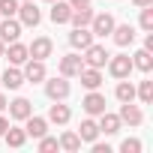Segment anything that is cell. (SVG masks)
<instances>
[{"label": "cell", "mask_w": 153, "mask_h": 153, "mask_svg": "<svg viewBox=\"0 0 153 153\" xmlns=\"http://www.w3.org/2000/svg\"><path fill=\"white\" fill-rule=\"evenodd\" d=\"M69 93H72V87H69V78H63V75L45 81V96L51 102H63V99H69Z\"/></svg>", "instance_id": "cell-1"}, {"label": "cell", "mask_w": 153, "mask_h": 153, "mask_svg": "<svg viewBox=\"0 0 153 153\" xmlns=\"http://www.w3.org/2000/svg\"><path fill=\"white\" fill-rule=\"evenodd\" d=\"M108 57H111V54L105 51V45H96V42H90V45L84 48V57H81V60H84V66L102 69V66L108 63Z\"/></svg>", "instance_id": "cell-2"}, {"label": "cell", "mask_w": 153, "mask_h": 153, "mask_svg": "<svg viewBox=\"0 0 153 153\" xmlns=\"http://www.w3.org/2000/svg\"><path fill=\"white\" fill-rule=\"evenodd\" d=\"M24 69V81H30V84H39V81H45L48 78V72H45V60H33V57H27L24 63H21Z\"/></svg>", "instance_id": "cell-3"}, {"label": "cell", "mask_w": 153, "mask_h": 153, "mask_svg": "<svg viewBox=\"0 0 153 153\" xmlns=\"http://www.w3.org/2000/svg\"><path fill=\"white\" fill-rule=\"evenodd\" d=\"M114 15L111 12H93V21H90V33L93 36H111L114 30Z\"/></svg>", "instance_id": "cell-4"}, {"label": "cell", "mask_w": 153, "mask_h": 153, "mask_svg": "<svg viewBox=\"0 0 153 153\" xmlns=\"http://www.w3.org/2000/svg\"><path fill=\"white\" fill-rule=\"evenodd\" d=\"M18 21H21V27H36L39 21H42V12L36 9V0H30V3H18Z\"/></svg>", "instance_id": "cell-5"}, {"label": "cell", "mask_w": 153, "mask_h": 153, "mask_svg": "<svg viewBox=\"0 0 153 153\" xmlns=\"http://www.w3.org/2000/svg\"><path fill=\"white\" fill-rule=\"evenodd\" d=\"M51 51H54V42H51L48 36H36V39L27 45V54H30L33 60H48Z\"/></svg>", "instance_id": "cell-6"}, {"label": "cell", "mask_w": 153, "mask_h": 153, "mask_svg": "<svg viewBox=\"0 0 153 153\" xmlns=\"http://www.w3.org/2000/svg\"><path fill=\"white\" fill-rule=\"evenodd\" d=\"M108 72L114 75V78H129V72H132V57H129V54L108 57Z\"/></svg>", "instance_id": "cell-7"}, {"label": "cell", "mask_w": 153, "mask_h": 153, "mask_svg": "<svg viewBox=\"0 0 153 153\" xmlns=\"http://www.w3.org/2000/svg\"><path fill=\"white\" fill-rule=\"evenodd\" d=\"M81 69H84V60H81L78 54H66V57H60V75H63V78H78Z\"/></svg>", "instance_id": "cell-8"}, {"label": "cell", "mask_w": 153, "mask_h": 153, "mask_svg": "<svg viewBox=\"0 0 153 153\" xmlns=\"http://www.w3.org/2000/svg\"><path fill=\"white\" fill-rule=\"evenodd\" d=\"M81 108H84L90 117H96V114H102V111H105V96H102L99 90H90V93L81 99Z\"/></svg>", "instance_id": "cell-9"}, {"label": "cell", "mask_w": 153, "mask_h": 153, "mask_svg": "<svg viewBox=\"0 0 153 153\" xmlns=\"http://www.w3.org/2000/svg\"><path fill=\"white\" fill-rule=\"evenodd\" d=\"M6 108H9V117H12V120H27V117L33 114V102H30V99H24V96L12 99Z\"/></svg>", "instance_id": "cell-10"}, {"label": "cell", "mask_w": 153, "mask_h": 153, "mask_svg": "<svg viewBox=\"0 0 153 153\" xmlns=\"http://www.w3.org/2000/svg\"><path fill=\"white\" fill-rule=\"evenodd\" d=\"M117 117H120V123H129V126H141L144 123V111L138 105H132V102H123Z\"/></svg>", "instance_id": "cell-11"}, {"label": "cell", "mask_w": 153, "mask_h": 153, "mask_svg": "<svg viewBox=\"0 0 153 153\" xmlns=\"http://www.w3.org/2000/svg\"><path fill=\"white\" fill-rule=\"evenodd\" d=\"M18 36H21V21H15V18H0V39H3V45L15 42Z\"/></svg>", "instance_id": "cell-12"}, {"label": "cell", "mask_w": 153, "mask_h": 153, "mask_svg": "<svg viewBox=\"0 0 153 153\" xmlns=\"http://www.w3.org/2000/svg\"><path fill=\"white\" fill-rule=\"evenodd\" d=\"M111 39H114L120 48L132 45V42H135V30H132V24H114V30H111Z\"/></svg>", "instance_id": "cell-13"}, {"label": "cell", "mask_w": 153, "mask_h": 153, "mask_svg": "<svg viewBox=\"0 0 153 153\" xmlns=\"http://www.w3.org/2000/svg\"><path fill=\"white\" fill-rule=\"evenodd\" d=\"M3 57H6V60H9L12 66H21V63H24V60H27L30 54H27V45H21V42L15 39V42H9V48L3 51Z\"/></svg>", "instance_id": "cell-14"}, {"label": "cell", "mask_w": 153, "mask_h": 153, "mask_svg": "<svg viewBox=\"0 0 153 153\" xmlns=\"http://www.w3.org/2000/svg\"><path fill=\"white\" fill-rule=\"evenodd\" d=\"M78 78H81V84H84L87 90H99V84H102V69L84 66V69L78 72Z\"/></svg>", "instance_id": "cell-15"}, {"label": "cell", "mask_w": 153, "mask_h": 153, "mask_svg": "<svg viewBox=\"0 0 153 153\" xmlns=\"http://www.w3.org/2000/svg\"><path fill=\"white\" fill-rule=\"evenodd\" d=\"M90 42H93V33H90V27H75V30L69 33V45H72V48H78V51H84Z\"/></svg>", "instance_id": "cell-16"}, {"label": "cell", "mask_w": 153, "mask_h": 153, "mask_svg": "<svg viewBox=\"0 0 153 153\" xmlns=\"http://www.w3.org/2000/svg\"><path fill=\"white\" fill-rule=\"evenodd\" d=\"M69 15H72V6L66 0H51V21L54 24H69Z\"/></svg>", "instance_id": "cell-17"}, {"label": "cell", "mask_w": 153, "mask_h": 153, "mask_svg": "<svg viewBox=\"0 0 153 153\" xmlns=\"http://www.w3.org/2000/svg\"><path fill=\"white\" fill-rule=\"evenodd\" d=\"M24 123H27V126H24V132H27L30 138H42V135L48 132V120H45V117H36V114H30Z\"/></svg>", "instance_id": "cell-18"}, {"label": "cell", "mask_w": 153, "mask_h": 153, "mask_svg": "<svg viewBox=\"0 0 153 153\" xmlns=\"http://www.w3.org/2000/svg\"><path fill=\"white\" fill-rule=\"evenodd\" d=\"M90 21H93V9H90V3H87V6H78V9H72V15H69V24H72V27H90Z\"/></svg>", "instance_id": "cell-19"}, {"label": "cell", "mask_w": 153, "mask_h": 153, "mask_svg": "<svg viewBox=\"0 0 153 153\" xmlns=\"http://www.w3.org/2000/svg\"><path fill=\"white\" fill-rule=\"evenodd\" d=\"M48 120H51V123H57V126L69 123V120H72V111H69V105H63V102H54V105L48 108Z\"/></svg>", "instance_id": "cell-20"}, {"label": "cell", "mask_w": 153, "mask_h": 153, "mask_svg": "<svg viewBox=\"0 0 153 153\" xmlns=\"http://www.w3.org/2000/svg\"><path fill=\"white\" fill-rule=\"evenodd\" d=\"M120 117L117 114H108V111H102L99 114V132H105V135H117L120 132Z\"/></svg>", "instance_id": "cell-21"}, {"label": "cell", "mask_w": 153, "mask_h": 153, "mask_svg": "<svg viewBox=\"0 0 153 153\" xmlns=\"http://www.w3.org/2000/svg\"><path fill=\"white\" fill-rule=\"evenodd\" d=\"M78 138L93 144V141L99 138V123H96V120H90V117H87V120H81V126H78Z\"/></svg>", "instance_id": "cell-22"}, {"label": "cell", "mask_w": 153, "mask_h": 153, "mask_svg": "<svg viewBox=\"0 0 153 153\" xmlns=\"http://www.w3.org/2000/svg\"><path fill=\"white\" fill-rule=\"evenodd\" d=\"M24 84V72L18 69V66H9L6 72H3V87H9V90H18Z\"/></svg>", "instance_id": "cell-23"}, {"label": "cell", "mask_w": 153, "mask_h": 153, "mask_svg": "<svg viewBox=\"0 0 153 153\" xmlns=\"http://www.w3.org/2000/svg\"><path fill=\"white\" fill-rule=\"evenodd\" d=\"M132 69H141V72H150V69H153V54H150L147 48L135 51V54H132Z\"/></svg>", "instance_id": "cell-24"}, {"label": "cell", "mask_w": 153, "mask_h": 153, "mask_svg": "<svg viewBox=\"0 0 153 153\" xmlns=\"http://www.w3.org/2000/svg\"><path fill=\"white\" fill-rule=\"evenodd\" d=\"M57 144H60L66 153H75V150H81V138H78V132H63Z\"/></svg>", "instance_id": "cell-25"}, {"label": "cell", "mask_w": 153, "mask_h": 153, "mask_svg": "<svg viewBox=\"0 0 153 153\" xmlns=\"http://www.w3.org/2000/svg\"><path fill=\"white\" fill-rule=\"evenodd\" d=\"M114 96H117L120 102H132V99H135V84H132V81H126V78H120V84H117Z\"/></svg>", "instance_id": "cell-26"}, {"label": "cell", "mask_w": 153, "mask_h": 153, "mask_svg": "<svg viewBox=\"0 0 153 153\" xmlns=\"http://www.w3.org/2000/svg\"><path fill=\"white\" fill-rule=\"evenodd\" d=\"M3 141H6L9 147H24V141H27V132H24V129H12V126H9V129L3 132Z\"/></svg>", "instance_id": "cell-27"}, {"label": "cell", "mask_w": 153, "mask_h": 153, "mask_svg": "<svg viewBox=\"0 0 153 153\" xmlns=\"http://www.w3.org/2000/svg\"><path fill=\"white\" fill-rule=\"evenodd\" d=\"M135 96H138L144 105H150V102H153V81H141V84L135 87Z\"/></svg>", "instance_id": "cell-28"}, {"label": "cell", "mask_w": 153, "mask_h": 153, "mask_svg": "<svg viewBox=\"0 0 153 153\" xmlns=\"http://www.w3.org/2000/svg\"><path fill=\"white\" fill-rule=\"evenodd\" d=\"M138 24H141V30H153V3L150 6H141V18H138Z\"/></svg>", "instance_id": "cell-29"}, {"label": "cell", "mask_w": 153, "mask_h": 153, "mask_svg": "<svg viewBox=\"0 0 153 153\" xmlns=\"http://www.w3.org/2000/svg\"><path fill=\"white\" fill-rule=\"evenodd\" d=\"M18 0H0V18H15Z\"/></svg>", "instance_id": "cell-30"}, {"label": "cell", "mask_w": 153, "mask_h": 153, "mask_svg": "<svg viewBox=\"0 0 153 153\" xmlns=\"http://www.w3.org/2000/svg\"><path fill=\"white\" fill-rule=\"evenodd\" d=\"M39 150L42 153H51V150H60V144H57V138H48V132L39 138Z\"/></svg>", "instance_id": "cell-31"}, {"label": "cell", "mask_w": 153, "mask_h": 153, "mask_svg": "<svg viewBox=\"0 0 153 153\" xmlns=\"http://www.w3.org/2000/svg\"><path fill=\"white\" fill-rule=\"evenodd\" d=\"M120 150H123V153H141V141H138V138H126V141L120 144Z\"/></svg>", "instance_id": "cell-32"}, {"label": "cell", "mask_w": 153, "mask_h": 153, "mask_svg": "<svg viewBox=\"0 0 153 153\" xmlns=\"http://www.w3.org/2000/svg\"><path fill=\"white\" fill-rule=\"evenodd\" d=\"M93 153H111V147H108V144H96V141H93Z\"/></svg>", "instance_id": "cell-33"}, {"label": "cell", "mask_w": 153, "mask_h": 153, "mask_svg": "<svg viewBox=\"0 0 153 153\" xmlns=\"http://www.w3.org/2000/svg\"><path fill=\"white\" fill-rule=\"evenodd\" d=\"M6 129H9V120L3 117V111H0V138H3V132H6Z\"/></svg>", "instance_id": "cell-34"}, {"label": "cell", "mask_w": 153, "mask_h": 153, "mask_svg": "<svg viewBox=\"0 0 153 153\" xmlns=\"http://www.w3.org/2000/svg\"><path fill=\"white\" fill-rule=\"evenodd\" d=\"M66 3H69L72 9H78V6H87V3H90V0H66Z\"/></svg>", "instance_id": "cell-35"}, {"label": "cell", "mask_w": 153, "mask_h": 153, "mask_svg": "<svg viewBox=\"0 0 153 153\" xmlns=\"http://www.w3.org/2000/svg\"><path fill=\"white\" fill-rule=\"evenodd\" d=\"M132 3H135V6L141 9V6H150V3H153V0H132Z\"/></svg>", "instance_id": "cell-36"}, {"label": "cell", "mask_w": 153, "mask_h": 153, "mask_svg": "<svg viewBox=\"0 0 153 153\" xmlns=\"http://www.w3.org/2000/svg\"><path fill=\"white\" fill-rule=\"evenodd\" d=\"M6 105H9V102H6V96H3V93H0V111H3Z\"/></svg>", "instance_id": "cell-37"}, {"label": "cell", "mask_w": 153, "mask_h": 153, "mask_svg": "<svg viewBox=\"0 0 153 153\" xmlns=\"http://www.w3.org/2000/svg\"><path fill=\"white\" fill-rule=\"evenodd\" d=\"M3 51H6V45H3V39H0V57H3Z\"/></svg>", "instance_id": "cell-38"}, {"label": "cell", "mask_w": 153, "mask_h": 153, "mask_svg": "<svg viewBox=\"0 0 153 153\" xmlns=\"http://www.w3.org/2000/svg\"><path fill=\"white\" fill-rule=\"evenodd\" d=\"M18 3H30V0H18Z\"/></svg>", "instance_id": "cell-39"}, {"label": "cell", "mask_w": 153, "mask_h": 153, "mask_svg": "<svg viewBox=\"0 0 153 153\" xmlns=\"http://www.w3.org/2000/svg\"><path fill=\"white\" fill-rule=\"evenodd\" d=\"M48 3H51V0H48Z\"/></svg>", "instance_id": "cell-40"}]
</instances>
